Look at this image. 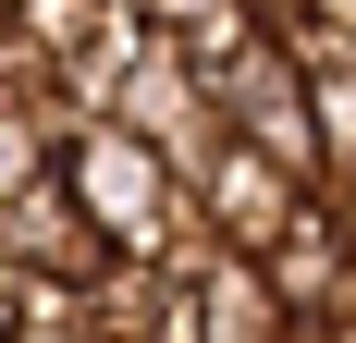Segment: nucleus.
Returning a JSON list of instances; mask_svg holds the SVG:
<instances>
[{"label": "nucleus", "mask_w": 356, "mask_h": 343, "mask_svg": "<svg viewBox=\"0 0 356 343\" xmlns=\"http://www.w3.org/2000/svg\"><path fill=\"white\" fill-rule=\"evenodd\" d=\"M258 258H270V282H283V307H295V319H332V307H344V221H332L320 196L295 208Z\"/></svg>", "instance_id": "6"}, {"label": "nucleus", "mask_w": 356, "mask_h": 343, "mask_svg": "<svg viewBox=\"0 0 356 343\" xmlns=\"http://www.w3.org/2000/svg\"><path fill=\"white\" fill-rule=\"evenodd\" d=\"M62 184H74V208H86L111 245H147V233H160V208L184 196V172L160 160L123 110H86V123L62 135Z\"/></svg>", "instance_id": "1"}, {"label": "nucleus", "mask_w": 356, "mask_h": 343, "mask_svg": "<svg viewBox=\"0 0 356 343\" xmlns=\"http://www.w3.org/2000/svg\"><path fill=\"white\" fill-rule=\"evenodd\" d=\"M0 86H37V37H25V0H0Z\"/></svg>", "instance_id": "9"}, {"label": "nucleus", "mask_w": 356, "mask_h": 343, "mask_svg": "<svg viewBox=\"0 0 356 343\" xmlns=\"http://www.w3.org/2000/svg\"><path fill=\"white\" fill-rule=\"evenodd\" d=\"M307 343H356V307H332V319H307Z\"/></svg>", "instance_id": "10"}, {"label": "nucleus", "mask_w": 356, "mask_h": 343, "mask_svg": "<svg viewBox=\"0 0 356 343\" xmlns=\"http://www.w3.org/2000/svg\"><path fill=\"white\" fill-rule=\"evenodd\" d=\"M209 99H221V135L270 147V160H283V172H307V184L332 172V160H320V110H307V62H295L270 25H258L234 62H209Z\"/></svg>", "instance_id": "2"}, {"label": "nucleus", "mask_w": 356, "mask_h": 343, "mask_svg": "<svg viewBox=\"0 0 356 343\" xmlns=\"http://www.w3.org/2000/svg\"><path fill=\"white\" fill-rule=\"evenodd\" d=\"M295 343H307V331H295Z\"/></svg>", "instance_id": "12"}, {"label": "nucleus", "mask_w": 356, "mask_h": 343, "mask_svg": "<svg viewBox=\"0 0 356 343\" xmlns=\"http://www.w3.org/2000/svg\"><path fill=\"white\" fill-rule=\"evenodd\" d=\"M295 12H307V0H258V25H295Z\"/></svg>", "instance_id": "11"}, {"label": "nucleus", "mask_w": 356, "mask_h": 343, "mask_svg": "<svg viewBox=\"0 0 356 343\" xmlns=\"http://www.w3.org/2000/svg\"><path fill=\"white\" fill-rule=\"evenodd\" d=\"M184 294H197V343H295V331H307V319L283 307V282H270L258 245H221Z\"/></svg>", "instance_id": "5"}, {"label": "nucleus", "mask_w": 356, "mask_h": 343, "mask_svg": "<svg viewBox=\"0 0 356 343\" xmlns=\"http://www.w3.org/2000/svg\"><path fill=\"white\" fill-rule=\"evenodd\" d=\"M307 110H320V160L356 172V49H332V62L307 74ZM332 172H320V184H332Z\"/></svg>", "instance_id": "8"}, {"label": "nucleus", "mask_w": 356, "mask_h": 343, "mask_svg": "<svg viewBox=\"0 0 356 343\" xmlns=\"http://www.w3.org/2000/svg\"><path fill=\"white\" fill-rule=\"evenodd\" d=\"M62 172V123L25 99V86H0V208L25 196V184H49Z\"/></svg>", "instance_id": "7"}, {"label": "nucleus", "mask_w": 356, "mask_h": 343, "mask_svg": "<svg viewBox=\"0 0 356 343\" xmlns=\"http://www.w3.org/2000/svg\"><path fill=\"white\" fill-rule=\"evenodd\" d=\"M111 110H123V123H136V135L160 147L172 172H197V160L221 147V99H209V74L184 62L172 37H147L136 62H123V86H111Z\"/></svg>", "instance_id": "3"}, {"label": "nucleus", "mask_w": 356, "mask_h": 343, "mask_svg": "<svg viewBox=\"0 0 356 343\" xmlns=\"http://www.w3.org/2000/svg\"><path fill=\"white\" fill-rule=\"evenodd\" d=\"M184 184H197V208H209V233H221V245H270V233L295 221V208L320 196L307 172H283L270 147H246V135H221L209 160L184 172Z\"/></svg>", "instance_id": "4"}]
</instances>
